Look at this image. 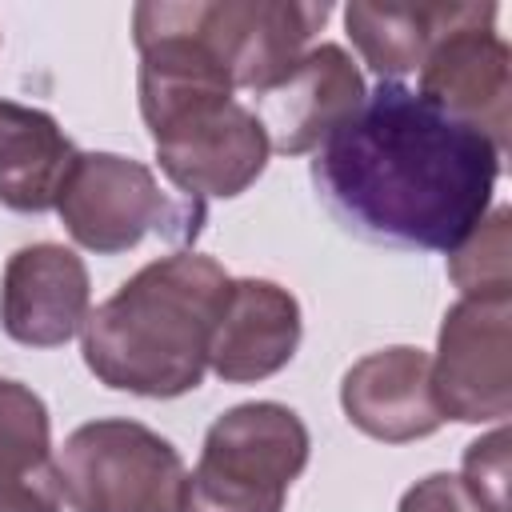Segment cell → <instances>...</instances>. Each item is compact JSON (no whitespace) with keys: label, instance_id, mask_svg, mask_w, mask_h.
Listing matches in <instances>:
<instances>
[{"label":"cell","instance_id":"obj_1","mask_svg":"<svg viewBox=\"0 0 512 512\" xmlns=\"http://www.w3.org/2000/svg\"><path fill=\"white\" fill-rule=\"evenodd\" d=\"M504 152L416 88L376 92L316 148L312 184L340 228L388 248L452 252L484 216Z\"/></svg>","mask_w":512,"mask_h":512},{"label":"cell","instance_id":"obj_2","mask_svg":"<svg viewBox=\"0 0 512 512\" xmlns=\"http://www.w3.org/2000/svg\"><path fill=\"white\" fill-rule=\"evenodd\" d=\"M228 272L204 252H172L128 276L80 328L88 372L132 396L172 400L200 388Z\"/></svg>","mask_w":512,"mask_h":512},{"label":"cell","instance_id":"obj_3","mask_svg":"<svg viewBox=\"0 0 512 512\" xmlns=\"http://www.w3.org/2000/svg\"><path fill=\"white\" fill-rule=\"evenodd\" d=\"M308 452V428L288 404H236L212 420L204 452L184 476L180 512H284Z\"/></svg>","mask_w":512,"mask_h":512},{"label":"cell","instance_id":"obj_4","mask_svg":"<svg viewBox=\"0 0 512 512\" xmlns=\"http://www.w3.org/2000/svg\"><path fill=\"white\" fill-rule=\"evenodd\" d=\"M56 212L68 236L96 256L128 252L144 236L192 240L204 220L200 200L164 192L144 160L116 152H80L56 196Z\"/></svg>","mask_w":512,"mask_h":512},{"label":"cell","instance_id":"obj_5","mask_svg":"<svg viewBox=\"0 0 512 512\" xmlns=\"http://www.w3.org/2000/svg\"><path fill=\"white\" fill-rule=\"evenodd\" d=\"M56 472L72 512H180L188 476L160 432L124 416L80 424L64 440Z\"/></svg>","mask_w":512,"mask_h":512},{"label":"cell","instance_id":"obj_6","mask_svg":"<svg viewBox=\"0 0 512 512\" xmlns=\"http://www.w3.org/2000/svg\"><path fill=\"white\" fill-rule=\"evenodd\" d=\"M432 396L440 416L460 424L512 412V296H460L444 312Z\"/></svg>","mask_w":512,"mask_h":512},{"label":"cell","instance_id":"obj_7","mask_svg":"<svg viewBox=\"0 0 512 512\" xmlns=\"http://www.w3.org/2000/svg\"><path fill=\"white\" fill-rule=\"evenodd\" d=\"M188 28L220 60L232 88L264 92L324 28L328 4L304 0H180Z\"/></svg>","mask_w":512,"mask_h":512},{"label":"cell","instance_id":"obj_8","mask_svg":"<svg viewBox=\"0 0 512 512\" xmlns=\"http://www.w3.org/2000/svg\"><path fill=\"white\" fill-rule=\"evenodd\" d=\"M496 4H472L420 64V96L444 116L484 132L508 152V100H512V52L492 28Z\"/></svg>","mask_w":512,"mask_h":512},{"label":"cell","instance_id":"obj_9","mask_svg":"<svg viewBox=\"0 0 512 512\" xmlns=\"http://www.w3.org/2000/svg\"><path fill=\"white\" fill-rule=\"evenodd\" d=\"M156 164L172 180V188L188 200H232L268 164V136L252 108L240 100H224L212 108H200L152 136Z\"/></svg>","mask_w":512,"mask_h":512},{"label":"cell","instance_id":"obj_10","mask_svg":"<svg viewBox=\"0 0 512 512\" xmlns=\"http://www.w3.org/2000/svg\"><path fill=\"white\" fill-rule=\"evenodd\" d=\"M368 88L340 44L308 48L272 88L256 92V120L280 156L316 152L360 104Z\"/></svg>","mask_w":512,"mask_h":512},{"label":"cell","instance_id":"obj_11","mask_svg":"<svg viewBox=\"0 0 512 512\" xmlns=\"http://www.w3.org/2000/svg\"><path fill=\"white\" fill-rule=\"evenodd\" d=\"M88 300V268L72 248L24 244L4 264L0 328L28 348H60L84 328Z\"/></svg>","mask_w":512,"mask_h":512},{"label":"cell","instance_id":"obj_12","mask_svg":"<svg viewBox=\"0 0 512 512\" xmlns=\"http://www.w3.org/2000/svg\"><path fill=\"white\" fill-rule=\"evenodd\" d=\"M300 304L276 280H228L208 340V368L228 384L276 376L300 348Z\"/></svg>","mask_w":512,"mask_h":512},{"label":"cell","instance_id":"obj_13","mask_svg":"<svg viewBox=\"0 0 512 512\" xmlns=\"http://www.w3.org/2000/svg\"><path fill=\"white\" fill-rule=\"evenodd\" d=\"M340 408L364 436L384 444H408L444 424L432 396V360L412 344L356 360L340 380Z\"/></svg>","mask_w":512,"mask_h":512},{"label":"cell","instance_id":"obj_14","mask_svg":"<svg viewBox=\"0 0 512 512\" xmlns=\"http://www.w3.org/2000/svg\"><path fill=\"white\" fill-rule=\"evenodd\" d=\"M60 504L48 408L28 384L0 380V512H60Z\"/></svg>","mask_w":512,"mask_h":512},{"label":"cell","instance_id":"obj_15","mask_svg":"<svg viewBox=\"0 0 512 512\" xmlns=\"http://www.w3.org/2000/svg\"><path fill=\"white\" fill-rule=\"evenodd\" d=\"M76 144L44 112L0 100V204L12 212H48L76 164Z\"/></svg>","mask_w":512,"mask_h":512},{"label":"cell","instance_id":"obj_16","mask_svg":"<svg viewBox=\"0 0 512 512\" xmlns=\"http://www.w3.org/2000/svg\"><path fill=\"white\" fill-rule=\"evenodd\" d=\"M472 4H348L344 28L380 80L420 72L432 44L468 16Z\"/></svg>","mask_w":512,"mask_h":512},{"label":"cell","instance_id":"obj_17","mask_svg":"<svg viewBox=\"0 0 512 512\" xmlns=\"http://www.w3.org/2000/svg\"><path fill=\"white\" fill-rule=\"evenodd\" d=\"M448 276L464 296H512V212L504 204L448 252Z\"/></svg>","mask_w":512,"mask_h":512},{"label":"cell","instance_id":"obj_18","mask_svg":"<svg viewBox=\"0 0 512 512\" xmlns=\"http://www.w3.org/2000/svg\"><path fill=\"white\" fill-rule=\"evenodd\" d=\"M460 480L488 512H508V428L504 424L468 444Z\"/></svg>","mask_w":512,"mask_h":512},{"label":"cell","instance_id":"obj_19","mask_svg":"<svg viewBox=\"0 0 512 512\" xmlns=\"http://www.w3.org/2000/svg\"><path fill=\"white\" fill-rule=\"evenodd\" d=\"M400 512H488L460 476L452 472H432L424 480H416L404 496H400Z\"/></svg>","mask_w":512,"mask_h":512}]
</instances>
